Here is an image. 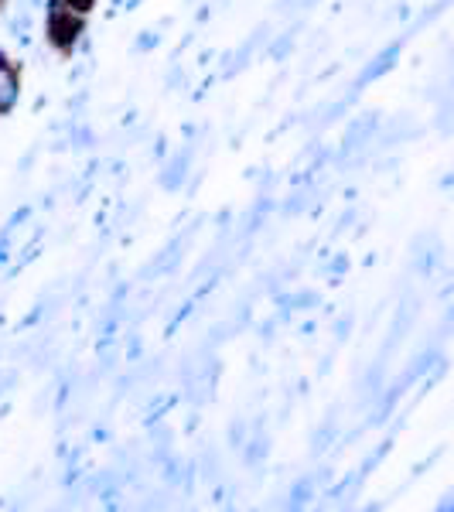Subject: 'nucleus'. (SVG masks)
Here are the masks:
<instances>
[{
	"instance_id": "obj_5",
	"label": "nucleus",
	"mask_w": 454,
	"mask_h": 512,
	"mask_svg": "<svg viewBox=\"0 0 454 512\" xmlns=\"http://www.w3.org/2000/svg\"><path fill=\"white\" fill-rule=\"evenodd\" d=\"M65 4H72V7H76V11H89V7H93V0H65Z\"/></svg>"
},
{
	"instance_id": "obj_6",
	"label": "nucleus",
	"mask_w": 454,
	"mask_h": 512,
	"mask_svg": "<svg viewBox=\"0 0 454 512\" xmlns=\"http://www.w3.org/2000/svg\"><path fill=\"white\" fill-rule=\"evenodd\" d=\"M151 45H158V35H144L140 38V48H151Z\"/></svg>"
},
{
	"instance_id": "obj_1",
	"label": "nucleus",
	"mask_w": 454,
	"mask_h": 512,
	"mask_svg": "<svg viewBox=\"0 0 454 512\" xmlns=\"http://www.w3.org/2000/svg\"><path fill=\"white\" fill-rule=\"evenodd\" d=\"M79 18L72 14V7L65 0H52L48 7V35L59 48H72V41L79 38Z\"/></svg>"
},
{
	"instance_id": "obj_4",
	"label": "nucleus",
	"mask_w": 454,
	"mask_h": 512,
	"mask_svg": "<svg viewBox=\"0 0 454 512\" xmlns=\"http://www.w3.org/2000/svg\"><path fill=\"white\" fill-rule=\"evenodd\" d=\"M185 168H188V158H178L171 164V175H164V185H168V188H178V181L185 178Z\"/></svg>"
},
{
	"instance_id": "obj_3",
	"label": "nucleus",
	"mask_w": 454,
	"mask_h": 512,
	"mask_svg": "<svg viewBox=\"0 0 454 512\" xmlns=\"http://www.w3.org/2000/svg\"><path fill=\"white\" fill-rule=\"evenodd\" d=\"M396 55H400V48H390V52H386V55H379V59H376V65H369V69H366V76H362V82H369V79H379V76H383V72H390V69H393V59Z\"/></svg>"
},
{
	"instance_id": "obj_2",
	"label": "nucleus",
	"mask_w": 454,
	"mask_h": 512,
	"mask_svg": "<svg viewBox=\"0 0 454 512\" xmlns=\"http://www.w3.org/2000/svg\"><path fill=\"white\" fill-rule=\"evenodd\" d=\"M18 103V76L11 69V62L0 55V113H7Z\"/></svg>"
}]
</instances>
